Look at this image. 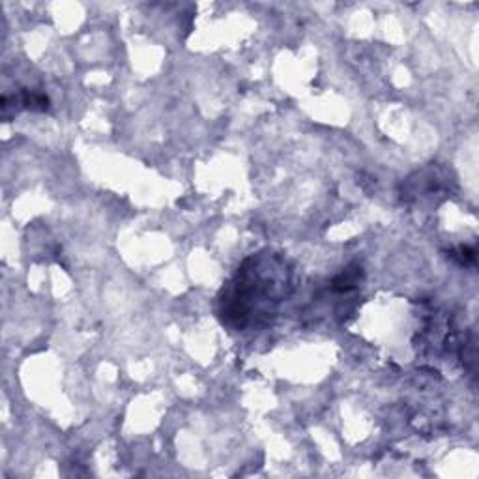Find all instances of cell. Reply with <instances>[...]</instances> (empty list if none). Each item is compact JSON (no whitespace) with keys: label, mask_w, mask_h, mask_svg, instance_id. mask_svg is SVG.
Here are the masks:
<instances>
[{"label":"cell","mask_w":479,"mask_h":479,"mask_svg":"<svg viewBox=\"0 0 479 479\" xmlns=\"http://www.w3.org/2000/svg\"><path fill=\"white\" fill-rule=\"evenodd\" d=\"M292 278V266L283 255L272 251L251 255L221 290L219 315L236 330L266 324L294 289Z\"/></svg>","instance_id":"cell-1"},{"label":"cell","mask_w":479,"mask_h":479,"mask_svg":"<svg viewBox=\"0 0 479 479\" xmlns=\"http://www.w3.org/2000/svg\"><path fill=\"white\" fill-rule=\"evenodd\" d=\"M363 279V270L358 264H352L344 272H341L339 275H335L332 281V290L333 292H350L354 290Z\"/></svg>","instance_id":"cell-2"},{"label":"cell","mask_w":479,"mask_h":479,"mask_svg":"<svg viewBox=\"0 0 479 479\" xmlns=\"http://www.w3.org/2000/svg\"><path fill=\"white\" fill-rule=\"evenodd\" d=\"M452 256L459 259L461 264L468 266V264H474L475 262V251L472 247H459L457 251H452Z\"/></svg>","instance_id":"cell-3"}]
</instances>
